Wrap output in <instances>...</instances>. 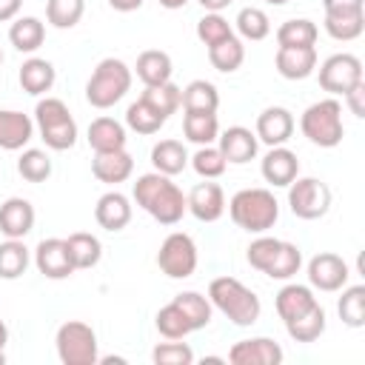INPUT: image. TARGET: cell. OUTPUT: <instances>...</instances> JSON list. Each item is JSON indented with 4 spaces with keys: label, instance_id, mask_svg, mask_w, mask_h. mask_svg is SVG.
<instances>
[{
    "label": "cell",
    "instance_id": "cell-1",
    "mask_svg": "<svg viewBox=\"0 0 365 365\" xmlns=\"http://www.w3.org/2000/svg\"><path fill=\"white\" fill-rule=\"evenodd\" d=\"M131 194H134V202L145 214H151L160 225H177L182 220V214L188 211L185 194L177 188V182H171V177H165L160 171L137 177Z\"/></svg>",
    "mask_w": 365,
    "mask_h": 365
},
{
    "label": "cell",
    "instance_id": "cell-2",
    "mask_svg": "<svg viewBox=\"0 0 365 365\" xmlns=\"http://www.w3.org/2000/svg\"><path fill=\"white\" fill-rule=\"evenodd\" d=\"M228 214L237 228L248 234H265L279 220V202L268 188H242L231 197Z\"/></svg>",
    "mask_w": 365,
    "mask_h": 365
},
{
    "label": "cell",
    "instance_id": "cell-3",
    "mask_svg": "<svg viewBox=\"0 0 365 365\" xmlns=\"http://www.w3.org/2000/svg\"><path fill=\"white\" fill-rule=\"evenodd\" d=\"M208 302L217 311H222L240 328L254 325L259 319V311H262L259 297L251 288H245L237 277H217V279H211V285H208Z\"/></svg>",
    "mask_w": 365,
    "mask_h": 365
},
{
    "label": "cell",
    "instance_id": "cell-4",
    "mask_svg": "<svg viewBox=\"0 0 365 365\" xmlns=\"http://www.w3.org/2000/svg\"><path fill=\"white\" fill-rule=\"evenodd\" d=\"M128 88H131V68L117 57H106L97 63V68L86 83V100L94 108H111L125 97Z\"/></svg>",
    "mask_w": 365,
    "mask_h": 365
},
{
    "label": "cell",
    "instance_id": "cell-5",
    "mask_svg": "<svg viewBox=\"0 0 365 365\" xmlns=\"http://www.w3.org/2000/svg\"><path fill=\"white\" fill-rule=\"evenodd\" d=\"M299 128L302 134L319 145V148H334L342 143L345 137V125H342V106L336 97L319 100L314 106H308L299 117Z\"/></svg>",
    "mask_w": 365,
    "mask_h": 365
},
{
    "label": "cell",
    "instance_id": "cell-6",
    "mask_svg": "<svg viewBox=\"0 0 365 365\" xmlns=\"http://www.w3.org/2000/svg\"><path fill=\"white\" fill-rule=\"evenodd\" d=\"M34 123L40 128V137L48 148L66 151L77 143V123L68 111V106L60 97H46L34 108Z\"/></svg>",
    "mask_w": 365,
    "mask_h": 365
},
{
    "label": "cell",
    "instance_id": "cell-7",
    "mask_svg": "<svg viewBox=\"0 0 365 365\" xmlns=\"http://www.w3.org/2000/svg\"><path fill=\"white\" fill-rule=\"evenodd\" d=\"M54 345H57V356L63 365H97V359H100L97 334L91 325H86L80 319L63 322L57 328Z\"/></svg>",
    "mask_w": 365,
    "mask_h": 365
},
{
    "label": "cell",
    "instance_id": "cell-8",
    "mask_svg": "<svg viewBox=\"0 0 365 365\" xmlns=\"http://www.w3.org/2000/svg\"><path fill=\"white\" fill-rule=\"evenodd\" d=\"M288 205L299 220H319L331 208V188L317 177H297L288 185Z\"/></svg>",
    "mask_w": 365,
    "mask_h": 365
},
{
    "label": "cell",
    "instance_id": "cell-9",
    "mask_svg": "<svg viewBox=\"0 0 365 365\" xmlns=\"http://www.w3.org/2000/svg\"><path fill=\"white\" fill-rule=\"evenodd\" d=\"M157 265L165 277L171 279H185L194 274L197 268V245L188 234L182 231H174L163 240L160 251H157Z\"/></svg>",
    "mask_w": 365,
    "mask_h": 365
},
{
    "label": "cell",
    "instance_id": "cell-10",
    "mask_svg": "<svg viewBox=\"0 0 365 365\" xmlns=\"http://www.w3.org/2000/svg\"><path fill=\"white\" fill-rule=\"evenodd\" d=\"M356 83H362V63H359V57H354L348 51L331 54L319 66V86L328 94H345Z\"/></svg>",
    "mask_w": 365,
    "mask_h": 365
},
{
    "label": "cell",
    "instance_id": "cell-11",
    "mask_svg": "<svg viewBox=\"0 0 365 365\" xmlns=\"http://www.w3.org/2000/svg\"><path fill=\"white\" fill-rule=\"evenodd\" d=\"M351 271H348V262L331 251H322L317 257H311L308 262V282L311 288H319V291H339L345 288Z\"/></svg>",
    "mask_w": 365,
    "mask_h": 365
},
{
    "label": "cell",
    "instance_id": "cell-12",
    "mask_svg": "<svg viewBox=\"0 0 365 365\" xmlns=\"http://www.w3.org/2000/svg\"><path fill=\"white\" fill-rule=\"evenodd\" d=\"M34 265L48 279H66V277L74 274V265H71V257H68V245L60 237H48V240H40L37 242V248H34Z\"/></svg>",
    "mask_w": 365,
    "mask_h": 365
},
{
    "label": "cell",
    "instance_id": "cell-13",
    "mask_svg": "<svg viewBox=\"0 0 365 365\" xmlns=\"http://www.w3.org/2000/svg\"><path fill=\"white\" fill-rule=\"evenodd\" d=\"M282 348L279 342L268 339V336H254V339H240L231 351H228V362L231 365H279L282 362Z\"/></svg>",
    "mask_w": 365,
    "mask_h": 365
},
{
    "label": "cell",
    "instance_id": "cell-14",
    "mask_svg": "<svg viewBox=\"0 0 365 365\" xmlns=\"http://www.w3.org/2000/svg\"><path fill=\"white\" fill-rule=\"evenodd\" d=\"M259 171H262L265 182H271V185H277V188H288V185L299 177V160H297V154H294L291 148L274 145V148L262 157Z\"/></svg>",
    "mask_w": 365,
    "mask_h": 365
},
{
    "label": "cell",
    "instance_id": "cell-15",
    "mask_svg": "<svg viewBox=\"0 0 365 365\" xmlns=\"http://www.w3.org/2000/svg\"><path fill=\"white\" fill-rule=\"evenodd\" d=\"M185 205L200 222H217L225 211V194L217 182L205 180V182H197L191 188V194L185 197Z\"/></svg>",
    "mask_w": 365,
    "mask_h": 365
},
{
    "label": "cell",
    "instance_id": "cell-16",
    "mask_svg": "<svg viewBox=\"0 0 365 365\" xmlns=\"http://www.w3.org/2000/svg\"><path fill=\"white\" fill-rule=\"evenodd\" d=\"M257 140H262L265 145H285L294 134V114L282 106H268L259 117H257Z\"/></svg>",
    "mask_w": 365,
    "mask_h": 365
},
{
    "label": "cell",
    "instance_id": "cell-17",
    "mask_svg": "<svg viewBox=\"0 0 365 365\" xmlns=\"http://www.w3.org/2000/svg\"><path fill=\"white\" fill-rule=\"evenodd\" d=\"M34 228V205L23 197H9L0 205V234L6 240H23Z\"/></svg>",
    "mask_w": 365,
    "mask_h": 365
},
{
    "label": "cell",
    "instance_id": "cell-18",
    "mask_svg": "<svg viewBox=\"0 0 365 365\" xmlns=\"http://www.w3.org/2000/svg\"><path fill=\"white\" fill-rule=\"evenodd\" d=\"M217 143H220L217 148L222 151L225 163H234V165H242V163L254 160V157H257V145H259L257 134H254L251 128H245V125H231V128H225V131L217 137Z\"/></svg>",
    "mask_w": 365,
    "mask_h": 365
},
{
    "label": "cell",
    "instance_id": "cell-19",
    "mask_svg": "<svg viewBox=\"0 0 365 365\" xmlns=\"http://www.w3.org/2000/svg\"><path fill=\"white\" fill-rule=\"evenodd\" d=\"M34 137V120L14 108H0V148L20 151Z\"/></svg>",
    "mask_w": 365,
    "mask_h": 365
},
{
    "label": "cell",
    "instance_id": "cell-20",
    "mask_svg": "<svg viewBox=\"0 0 365 365\" xmlns=\"http://www.w3.org/2000/svg\"><path fill=\"white\" fill-rule=\"evenodd\" d=\"M277 71L285 80H305L317 68V48L314 46H297V48H277L274 57Z\"/></svg>",
    "mask_w": 365,
    "mask_h": 365
},
{
    "label": "cell",
    "instance_id": "cell-21",
    "mask_svg": "<svg viewBox=\"0 0 365 365\" xmlns=\"http://www.w3.org/2000/svg\"><path fill=\"white\" fill-rule=\"evenodd\" d=\"M134 171V160L125 148L120 151H97L94 160H91V174L100 180V182H108V185H117V182H125Z\"/></svg>",
    "mask_w": 365,
    "mask_h": 365
},
{
    "label": "cell",
    "instance_id": "cell-22",
    "mask_svg": "<svg viewBox=\"0 0 365 365\" xmlns=\"http://www.w3.org/2000/svg\"><path fill=\"white\" fill-rule=\"evenodd\" d=\"M94 220L106 231H123L131 222V202L120 191H108L94 205Z\"/></svg>",
    "mask_w": 365,
    "mask_h": 365
},
{
    "label": "cell",
    "instance_id": "cell-23",
    "mask_svg": "<svg viewBox=\"0 0 365 365\" xmlns=\"http://www.w3.org/2000/svg\"><path fill=\"white\" fill-rule=\"evenodd\" d=\"M274 305H277L279 319H282V322H291V319H297L299 314H305L308 308H314V305H317V297H314V291H311L308 285L288 282V285L279 288Z\"/></svg>",
    "mask_w": 365,
    "mask_h": 365
},
{
    "label": "cell",
    "instance_id": "cell-24",
    "mask_svg": "<svg viewBox=\"0 0 365 365\" xmlns=\"http://www.w3.org/2000/svg\"><path fill=\"white\" fill-rule=\"evenodd\" d=\"M17 80H20V88H23L26 94H46V91L54 86L57 71H54V66H51L48 60H43V57H29V60L20 66Z\"/></svg>",
    "mask_w": 365,
    "mask_h": 365
},
{
    "label": "cell",
    "instance_id": "cell-25",
    "mask_svg": "<svg viewBox=\"0 0 365 365\" xmlns=\"http://www.w3.org/2000/svg\"><path fill=\"white\" fill-rule=\"evenodd\" d=\"M88 145L97 151H120L125 148V125L114 117H97L88 125Z\"/></svg>",
    "mask_w": 365,
    "mask_h": 365
},
{
    "label": "cell",
    "instance_id": "cell-26",
    "mask_svg": "<svg viewBox=\"0 0 365 365\" xmlns=\"http://www.w3.org/2000/svg\"><path fill=\"white\" fill-rule=\"evenodd\" d=\"M325 31L334 40H356L365 31V11L362 9H339V11H325Z\"/></svg>",
    "mask_w": 365,
    "mask_h": 365
},
{
    "label": "cell",
    "instance_id": "cell-27",
    "mask_svg": "<svg viewBox=\"0 0 365 365\" xmlns=\"http://www.w3.org/2000/svg\"><path fill=\"white\" fill-rule=\"evenodd\" d=\"M182 134H185V140H191L197 145H214V140L220 137L217 111H185Z\"/></svg>",
    "mask_w": 365,
    "mask_h": 365
},
{
    "label": "cell",
    "instance_id": "cell-28",
    "mask_svg": "<svg viewBox=\"0 0 365 365\" xmlns=\"http://www.w3.org/2000/svg\"><path fill=\"white\" fill-rule=\"evenodd\" d=\"M151 165H154V171H160L165 177H174L188 165V151L180 140H160L151 148Z\"/></svg>",
    "mask_w": 365,
    "mask_h": 365
},
{
    "label": "cell",
    "instance_id": "cell-29",
    "mask_svg": "<svg viewBox=\"0 0 365 365\" xmlns=\"http://www.w3.org/2000/svg\"><path fill=\"white\" fill-rule=\"evenodd\" d=\"M66 245H68V257H71V265L74 271H83V268H94L103 257V245L94 234H86V231H74L66 237Z\"/></svg>",
    "mask_w": 365,
    "mask_h": 365
},
{
    "label": "cell",
    "instance_id": "cell-30",
    "mask_svg": "<svg viewBox=\"0 0 365 365\" xmlns=\"http://www.w3.org/2000/svg\"><path fill=\"white\" fill-rule=\"evenodd\" d=\"M137 77L145 83V86H160V83H168L171 80V71H174V66H171V57L165 54V51H160V48H148V51H143L140 57H137Z\"/></svg>",
    "mask_w": 365,
    "mask_h": 365
},
{
    "label": "cell",
    "instance_id": "cell-31",
    "mask_svg": "<svg viewBox=\"0 0 365 365\" xmlns=\"http://www.w3.org/2000/svg\"><path fill=\"white\" fill-rule=\"evenodd\" d=\"M9 40H11V46H14L17 51L31 54V51H37V48L43 46V40H46V26H43V20H37V17H17V20L11 23V29H9Z\"/></svg>",
    "mask_w": 365,
    "mask_h": 365
},
{
    "label": "cell",
    "instance_id": "cell-32",
    "mask_svg": "<svg viewBox=\"0 0 365 365\" xmlns=\"http://www.w3.org/2000/svg\"><path fill=\"white\" fill-rule=\"evenodd\" d=\"M208 60H211V66H214L217 71L231 74V71H237V68L242 66V60H245V46H242V40H240L237 34H231V37H225V40L208 46Z\"/></svg>",
    "mask_w": 365,
    "mask_h": 365
},
{
    "label": "cell",
    "instance_id": "cell-33",
    "mask_svg": "<svg viewBox=\"0 0 365 365\" xmlns=\"http://www.w3.org/2000/svg\"><path fill=\"white\" fill-rule=\"evenodd\" d=\"M180 106L182 111H217L220 91L208 80H191L180 94Z\"/></svg>",
    "mask_w": 365,
    "mask_h": 365
},
{
    "label": "cell",
    "instance_id": "cell-34",
    "mask_svg": "<svg viewBox=\"0 0 365 365\" xmlns=\"http://www.w3.org/2000/svg\"><path fill=\"white\" fill-rule=\"evenodd\" d=\"M285 331H288V336L297 339V342H314V339H319V336L325 334V308L317 302L314 308H308V311L299 314L297 319L285 322Z\"/></svg>",
    "mask_w": 365,
    "mask_h": 365
},
{
    "label": "cell",
    "instance_id": "cell-35",
    "mask_svg": "<svg viewBox=\"0 0 365 365\" xmlns=\"http://www.w3.org/2000/svg\"><path fill=\"white\" fill-rule=\"evenodd\" d=\"M319 37V29L317 23L305 20V17H294V20H285L279 29H277V46L279 48H297V46H314Z\"/></svg>",
    "mask_w": 365,
    "mask_h": 365
},
{
    "label": "cell",
    "instance_id": "cell-36",
    "mask_svg": "<svg viewBox=\"0 0 365 365\" xmlns=\"http://www.w3.org/2000/svg\"><path fill=\"white\" fill-rule=\"evenodd\" d=\"M165 114H160L148 100H137V103H131L128 106V111H125V125L131 128V131H137V134H157L163 125H165Z\"/></svg>",
    "mask_w": 365,
    "mask_h": 365
},
{
    "label": "cell",
    "instance_id": "cell-37",
    "mask_svg": "<svg viewBox=\"0 0 365 365\" xmlns=\"http://www.w3.org/2000/svg\"><path fill=\"white\" fill-rule=\"evenodd\" d=\"M299 265H302V251L294 242L279 240V245H277V251H274V257H271V262L265 265L262 274L271 277V279H291L299 271Z\"/></svg>",
    "mask_w": 365,
    "mask_h": 365
},
{
    "label": "cell",
    "instance_id": "cell-38",
    "mask_svg": "<svg viewBox=\"0 0 365 365\" xmlns=\"http://www.w3.org/2000/svg\"><path fill=\"white\" fill-rule=\"evenodd\" d=\"M174 302L182 311V317L188 319L191 331H200V328H205L211 322V302H208V297H202L197 291H182V294L174 297Z\"/></svg>",
    "mask_w": 365,
    "mask_h": 365
},
{
    "label": "cell",
    "instance_id": "cell-39",
    "mask_svg": "<svg viewBox=\"0 0 365 365\" xmlns=\"http://www.w3.org/2000/svg\"><path fill=\"white\" fill-rule=\"evenodd\" d=\"M339 319L348 328H362L365 325V285H351L342 288V297L336 302Z\"/></svg>",
    "mask_w": 365,
    "mask_h": 365
},
{
    "label": "cell",
    "instance_id": "cell-40",
    "mask_svg": "<svg viewBox=\"0 0 365 365\" xmlns=\"http://www.w3.org/2000/svg\"><path fill=\"white\" fill-rule=\"evenodd\" d=\"M29 268V248L23 240H6L0 242V277L3 279H17Z\"/></svg>",
    "mask_w": 365,
    "mask_h": 365
},
{
    "label": "cell",
    "instance_id": "cell-41",
    "mask_svg": "<svg viewBox=\"0 0 365 365\" xmlns=\"http://www.w3.org/2000/svg\"><path fill=\"white\" fill-rule=\"evenodd\" d=\"M234 23H237L240 37H242V40H251V43L265 40V37L271 34V20H268V14H265L262 9H257V6H245V9L237 14Z\"/></svg>",
    "mask_w": 365,
    "mask_h": 365
},
{
    "label": "cell",
    "instance_id": "cell-42",
    "mask_svg": "<svg viewBox=\"0 0 365 365\" xmlns=\"http://www.w3.org/2000/svg\"><path fill=\"white\" fill-rule=\"evenodd\" d=\"M86 11V0H48L46 3V20L54 29H74Z\"/></svg>",
    "mask_w": 365,
    "mask_h": 365
},
{
    "label": "cell",
    "instance_id": "cell-43",
    "mask_svg": "<svg viewBox=\"0 0 365 365\" xmlns=\"http://www.w3.org/2000/svg\"><path fill=\"white\" fill-rule=\"evenodd\" d=\"M17 174L29 182H46L51 177V160L40 148H26L17 160Z\"/></svg>",
    "mask_w": 365,
    "mask_h": 365
},
{
    "label": "cell",
    "instance_id": "cell-44",
    "mask_svg": "<svg viewBox=\"0 0 365 365\" xmlns=\"http://www.w3.org/2000/svg\"><path fill=\"white\" fill-rule=\"evenodd\" d=\"M154 322H157V331H160L165 339H182V336L191 334V325H188V319L182 317V311L177 308L174 299L157 311Z\"/></svg>",
    "mask_w": 365,
    "mask_h": 365
},
{
    "label": "cell",
    "instance_id": "cell-45",
    "mask_svg": "<svg viewBox=\"0 0 365 365\" xmlns=\"http://www.w3.org/2000/svg\"><path fill=\"white\" fill-rule=\"evenodd\" d=\"M180 94H182V88H177V86L168 80V83H160V86H145V91H143L140 97L148 100L160 114L171 117V114L180 108Z\"/></svg>",
    "mask_w": 365,
    "mask_h": 365
},
{
    "label": "cell",
    "instance_id": "cell-46",
    "mask_svg": "<svg viewBox=\"0 0 365 365\" xmlns=\"http://www.w3.org/2000/svg\"><path fill=\"white\" fill-rule=\"evenodd\" d=\"M191 165L202 180H217V177H222L228 163H225V157L217 145H200L197 154L191 157Z\"/></svg>",
    "mask_w": 365,
    "mask_h": 365
},
{
    "label": "cell",
    "instance_id": "cell-47",
    "mask_svg": "<svg viewBox=\"0 0 365 365\" xmlns=\"http://www.w3.org/2000/svg\"><path fill=\"white\" fill-rule=\"evenodd\" d=\"M231 34H234V31H231L228 20H225L220 11H208V14H202V17L197 20V37H200L205 46H214V43L231 37Z\"/></svg>",
    "mask_w": 365,
    "mask_h": 365
},
{
    "label": "cell",
    "instance_id": "cell-48",
    "mask_svg": "<svg viewBox=\"0 0 365 365\" xmlns=\"http://www.w3.org/2000/svg\"><path fill=\"white\" fill-rule=\"evenodd\" d=\"M151 359L157 365H191L194 362V351L185 342H163L151 351Z\"/></svg>",
    "mask_w": 365,
    "mask_h": 365
},
{
    "label": "cell",
    "instance_id": "cell-49",
    "mask_svg": "<svg viewBox=\"0 0 365 365\" xmlns=\"http://www.w3.org/2000/svg\"><path fill=\"white\" fill-rule=\"evenodd\" d=\"M342 97H345V103H348V108H351L354 117H365V83H356Z\"/></svg>",
    "mask_w": 365,
    "mask_h": 365
},
{
    "label": "cell",
    "instance_id": "cell-50",
    "mask_svg": "<svg viewBox=\"0 0 365 365\" xmlns=\"http://www.w3.org/2000/svg\"><path fill=\"white\" fill-rule=\"evenodd\" d=\"M20 3H23V0H0V23L14 20L17 11H20Z\"/></svg>",
    "mask_w": 365,
    "mask_h": 365
},
{
    "label": "cell",
    "instance_id": "cell-51",
    "mask_svg": "<svg viewBox=\"0 0 365 365\" xmlns=\"http://www.w3.org/2000/svg\"><path fill=\"white\" fill-rule=\"evenodd\" d=\"M325 11H339V9H362V0H322Z\"/></svg>",
    "mask_w": 365,
    "mask_h": 365
},
{
    "label": "cell",
    "instance_id": "cell-52",
    "mask_svg": "<svg viewBox=\"0 0 365 365\" xmlns=\"http://www.w3.org/2000/svg\"><path fill=\"white\" fill-rule=\"evenodd\" d=\"M143 3H145V0H108V6H111L114 11H137Z\"/></svg>",
    "mask_w": 365,
    "mask_h": 365
},
{
    "label": "cell",
    "instance_id": "cell-53",
    "mask_svg": "<svg viewBox=\"0 0 365 365\" xmlns=\"http://www.w3.org/2000/svg\"><path fill=\"white\" fill-rule=\"evenodd\" d=\"M228 3H231V0H200V6H202L205 11H222Z\"/></svg>",
    "mask_w": 365,
    "mask_h": 365
},
{
    "label": "cell",
    "instance_id": "cell-54",
    "mask_svg": "<svg viewBox=\"0 0 365 365\" xmlns=\"http://www.w3.org/2000/svg\"><path fill=\"white\" fill-rule=\"evenodd\" d=\"M185 3H188V0H160V6H163V9H171V11H174V9H182Z\"/></svg>",
    "mask_w": 365,
    "mask_h": 365
},
{
    "label": "cell",
    "instance_id": "cell-55",
    "mask_svg": "<svg viewBox=\"0 0 365 365\" xmlns=\"http://www.w3.org/2000/svg\"><path fill=\"white\" fill-rule=\"evenodd\" d=\"M6 342H9V328H6V322L0 319V351L6 348Z\"/></svg>",
    "mask_w": 365,
    "mask_h": 365
},
{
    "label": "cell",
    "instance_id": "cell-56",
    "mask_svg": "<svg viewBox=\"0 0 365 365\" xmlns=\"http://www.w3.org/2000/svg\"><path fill=\"white\" fill-rule=\"evenodd\" d=\"M265 3H271V6H285L288 0H265Z\"/></svg>",
    "mask_w": 365,
    "mask_h": 365
},
{
    "label": "cell",
    "instance_id": "cell-57",
    "mask_svg": "<svg viewBox=\"0 0 365 365\" xmlns=\"http://www.w3.org/2000/svg\"><path fill=\"white\" fill-rule=\"evenodd\" d=\"M3 362H6V354H3V351H0V365H3Z\"/></svg>",
    "mask_w": 365,
    "mask_h": 365
},
{
    "label": "cell",
    "instance_id": "cell-58",
    "mask_svg": "<svg viewBox=\"0 0 365 365\" xmlns=\"http://www.w3.org/2000/svg\"><path fill=\"white\" fill-rule=\"evenodd\" d=\"M0 63H3V51H0Z\"/></svg>",
    "mask_w": 365,
    "mask_h": 365
}]
</instances>
